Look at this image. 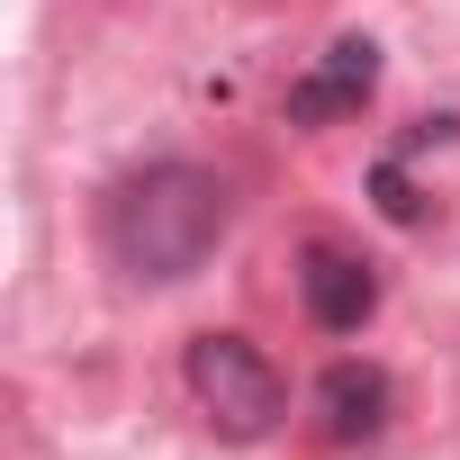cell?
Wrapping results in <instances>:
<instances>
[{
  "mask_svg": "<svg viewBox=\"0 0 460 460\" xmlns=\"http://www.w3.org/2000/svg\"><path fill=\"white\" fill-rule=\"evenodd\" d=\"M226 226H235V199L208 163H145L127 172L109 199H100V244L127 280H199V262L226 244Z\"/></svg>",
  "mask_w": 460,
  "mask_h": 460,
  "instance_id": "obj_1",
  "label": "cell"
},
{
  "mask_svg": "<svg viewBox=\"0 0 460 460\" xmlns=\"http://www.w3.org/2000/svg\"><path fill=\"white\" fill-rule=\"evenodd\" d=\"M181 379H190L199 415H208L226 442H262V433L289 415V379H280L271 352L244 343V334H199V343L181 352Z\"/></svg>",
  "mask_w": 460,
  "mask_h": 460,
  "instance_id": "obj_2",
  "label": "cell"
},
{
  "mask_svg": "<svg viewBox=\"0 0 460 460\" xmlns=\"http://www.w3.org/2000/svg\"><path fill=\"white\" fill-rule=\"evenodd\" d=\"M370 190H379V217H397V226H415V217H424V199L406 190V172H397V163H379V172H370Z\"/></svg>",
  "mask_w": 460,
  "mask_h": 460,
  "instance_id": "obj_6",
  "label": "cell"
},
{
  "mask_svg": "<svg viewBox=\"0 0 460 460\" xmlns=\"http://www.w3.org/2000/svg\"><path fill=\"white\" fill-rule=\"evenodd\" d=\"M316 415H325L334 442H370V433H388V415H397V379H388L379 361H334V370L316 379Z\"/></svg>",
  "mask_w": 460,
  "mask_h": 460,
  "instance_id": "obj_5",
  "label": "cell"
},
{
  "mask_svg": "<svg viewBox=\"0 0 460 460\" xmlns=\"http://www.w3.org/2000/svg\"><path fill=\"white\" fill-rule=\"evenodd\" d=\"M298 298L325 334H361L379 316V262L352 253V244H307L298 253Z\"/></svg>",
  "mask_w": 460,
  "mask_h": 460,
  "instance_id": "obj_3",
  "label": "cell"
},
{
  "mask_svg": "<svg viewBox=\"0 0 460 460\" xmlns=\"http://www.w3.org/2000/svg\"><path fill=\"white\" fill-rule=\"evenodd\" d=\"M370 91H379V46H370V37H334V46L316 55V73L289 82V118H298V127H325V118H352Z\"/></svg>",
  "mask_w": 460,
  "mask_h": 460,
  "instance_id": "obj_4",
  "label": "cell"
}]
</instances>
